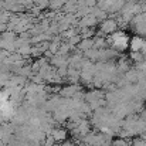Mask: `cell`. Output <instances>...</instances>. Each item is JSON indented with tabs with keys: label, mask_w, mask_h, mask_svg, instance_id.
<instances>
[{
	"label": "cell",
	"mask_w": 146,
	"mask_h": 146,
	"mask_svg": "<svg viewBox=\"0 0 146 146\" xmlns=\"http://www.w3.org/2000/svg\"><path fill=\"white\" fill-rule=\"evenodd\" d=\"M102 30H104L105 33H115V30H116V23L112 21V20H108V21H105V23L102 24Z\"/></svg>",
	"instance_id": "3"
},
{
	"label": "cell",
	"mask_w": 146,
	"mask_h": 146,
	"mask_svg": "<svg viewBox=\"0 0 146 146\" xmlns=\"http://www.w3.org/2000/svg\"><path fill=\"white\" fill-rule=\"evenodd\" d=\"M146 43L145 40L142 38V37H133L131 41H129V47L132 48L133 52H138V51H141L142 48H145Z\"/></svg>",
	"instance_id": "2"
},
{
	"label": "cell",
	"mask_w": 146,
	"mask_h": 146,
	"mask_svg": "<svg viewBox=\"0 0 146 146\" xmlns=\"http://www.w3.org/2000/svg\"><path fill=\"white\" fill-rule=\"evenodd\" d=\"M111 43H112V47L113 48L125 50V48H128V46H129V37L125 33H122V31H116V33H112Z\"/></svg>",
	"instance_id": "1"
}]
</instances>
